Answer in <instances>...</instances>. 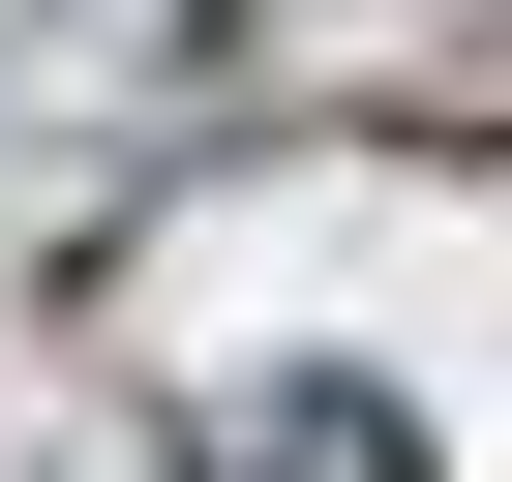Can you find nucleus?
Segmentation results:
<instances>
[{
	"instance_id": "f257e3e1",
	"label": "nucleus",
	"mask_w": 512,
	"mask_h": 482,
	"mask_svg": "<svg viewBox=\"0 0 512 482\" xmlns=\"http://www.w3.org/2000/svg\"><path fill=\"white\" fill-rule=\"evenodd\" d=\"M181 482H422V422L362 362H241V392H181Z\"/></svg>"
}]
</instances>
